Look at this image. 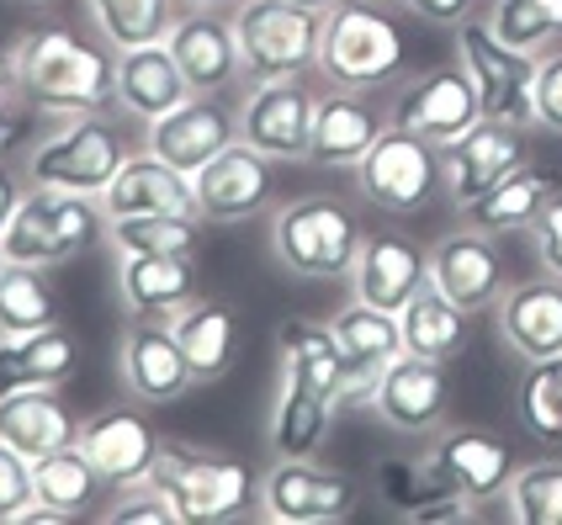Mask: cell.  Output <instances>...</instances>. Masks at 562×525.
Returning a JSON list of instances; mask_svg holds the SVG:
<instances>
[{
    "instance_id": "cell-1",
    "label": "cell",
    "mask_w": 562,
    "mask_h": 525,
    "mask_svg": "<svg viewBox=\"0 0 562 525\" xmlns=\"http://www.w3.org/2000/svg\"><path fill=\"white\" fill-rule=\"evenodd\" d=\"M16 96L32 112L75 118L117 107V48L69 27H37L16 48Z\"/></svg>"
},
{
    "instance_id": "cell-2",
    "label": "cell",
    "mask_w": 562,
    "mask_h": 525,
    "mask_svg": "<svg viewBox=\"0 0 562 525\" xmlns=\"http://www.w3.org/2000/svg\"><path fill=\"white\" fill-rule=\"evenodd\" d=\"M408 69V37L387 0H335L318 32V75L340 91H387Z\"/></svg>"
},
{
    "instance_id": "cell-3",
    "label": "cell",
    "mask_w": 562,
    "mask_h": 525,
    "mask_svg": "<svg viewBox=\"0 0 562 525\" xmlns=\"http://www.w3.org/2000/svg\"><path fill=\"white\" fill-rule=\"evenodd\" d=\"M133 155L138 149H133V133H127L123 118H112V112H75V118H59V127L48 138L32 144L27 186L101 197Z\"/></svg>"
},
{
    "instance_id": "cell-4",
    "label": "cell",
    "mask_w": 562,
    "mask_h": 525,
    "mask_svg": "<svg viewBox=\"0 0 562 525\" xmlns=\"http://www.w3.org/2000/svg\"><path fill=\"white\" fill-rule=\"evenodd\" d=\"M367 239L361 217L340 197H292L271 213V255L297 281H340Z\"/></svg>"
},
{
    "instance_id": "cell-5",
    "label": "cell",
    "mask_w": 562,
    "mask_h": 525,
    "mask_svg": "<svg viewBox=\"0 0 562 525\" xmlns=\"http://www.w3.org/2000/svg\"><path fill=\"white\" fill-rule=\"evenodd\" d=\"M149 478L176 499L181 525L239 521V515H250L255 504H260L255 472L239 462V457L207 451V446H187V440H165Z\"/></svg>"
},
{
    "instance_id": "cell-6",
    "label": "cell",
    "mask_w": 562,
    "mask_h": 525,
    "mask_svg": "<svg viewBox=\"0 0 562 525\" xmlns=\"http://www.w3.org/2000/svg\"><path fill=\"white\" fill-rule=\"evenodd\" d=\"M101 234H106V213H101L95 197L54 191V186H27L11 228L0 234V249H5L11 266L54 271L64 260H75L86 245H95Z\"/></svg>"
},
{
    "instance_id": "cell-7",
    "label": "cell",
    "mask_w": 562,
    "mask_h": 525,
    "mask_svg": "<svg viewBox=\"0 0 562 525\" xmlns=\"http://www.w3.org/2000/svg\"><path fill=\"white\" fill-rule=\"evenodd\" d=\"M228 22H234L250 80H286V75L318 69V32H324L318 11H303L292 0H245Z\"/></svg>"
},
{
    "instance_id": "cell-8",
    "label": "cell",
    "mask_w": 562,
    "mask_h": 525,
    "mask_svg": "<svg viewBox=\"0 0 562 525\" xmlns=\"http://www.w3.org/2000/svg\"><path fill=\"white\" fill-rule=\"evenodd\" d=\"M356 186H361V197L372 208H382L393 217L425 213L436 202V191L446 186V176H440V144L387 123L382 138L356 165Z\"/></svg>"
},
{
    "instance_id": "cell-9",
    "label": "cell",
    "mask_w": 562,
    "mask_h": 525,
    "mask_svg": "<svg viewBox=\"0 0 562 525\" xmlns=\"http://www.w3.org/2000/svg\"><path fill=\"white\" fill-rule=\"evenodd\" d=\"M451 32H457V54H462V69H468L472 91H477L483 118L531 127L536 123V96H531L536 59L531 54L509 48L483 16H468V22H457Z\"/></svg>"
},
{
    "instance_id": "cell-10",
    "label": "cell",
    "mask_w": 562,
    "mask_h": 525,
    "mask_svg": "<svg viewBox=\"0 0 562 525\" xmlns=\"http://www.w3.org/2000/svg\"><path fill=\"white\" fill-rule=\"evenodd\" d=\"M477 118H483V107H477V91H472L462 64H436V69L404 75L387 96V123L404 127V133H419L430 144L462 138Z\"/></svg>"
},
{
    "instance_id": "cell-11",
    "label": "cell",
    "mask_w": 562,
    "mask_h": 525,
    "mask_svg": "<svg viewBox=\"0 0 562 525\" xmlns=\"http://www.w3.org/2000/svg\"><path fill=\"white\" fill-rule=\"evenodd\" d=\"M356 483L313 457H277L260 478V515L277 525H340L356 515Z\"/></svg>"
},
{
    "instance_id": "cell-12",
    "label": "cell",
    "mask_w": 562,
    "mask_h": 525,
    "mask_svg": "<svg viewBox=\"0 0 562 525\" xmlns=\"http://www.w3.org/2000/svg\"><path fill=\"white\" fill-rule=\"evenodd\" d=\"M367 409L398 435H436L451 414V371L446 361L404 350L367 393Z\"/></svg>"
},
{
    "instance_id": "cell-13",
    "label": "cell",
    "mask_w": 562,
    "mask_h": 525,
    "mask_svg": "<svg viewBox=\"0 0 562 525\" xmlns=\"http://www.w3.org/2000/svg\"><path fill=\"white\" fill-rule=\"evenodd\" d=\"M271 191H277V159L250 149L245 138H234L223 155H213L191 176L196 213L207 223H245V217L266 213Z\"/></svg>"
},
{
    "instance_id": "cell-14",
    "label": "cell",
    "mask_w": 562,
    "mask_h": 525,
    "mask_svg": "<svg viewBox=\"0 0 562 525\" xmlns=\"http://www.w3.org/2000/svg\"><path fill=\"white\" fill-rule=\"evenodd\" d=\"M313 107H318V96L303 86V75L255 80L239 101V138L271 159H308Z\"/></svg>"
},
{
    "instance_id": "cell-15",
    "label": "cell",
    "mask_w": 562,
    "mask_h": 525,
    "mask_svg": "<svg viewBox=\"0 0 562 525\" xmlns=\"http://www.w3.org/2000/svg\"><path fill=\"white\" fill-rule=\"evenodd\" d=\"M520 165H526V127L499 123V118H477L462 138L440 144V176H446V197L457 202V213Z\"/></svg>"
},
{
    "instance_id": "cell-16",
    "label": "cell",
    "mask_w": 562,
    "mask_h": 525,
    "mask_svg": "<svg viewBox=\"0 0 562 525\" xmlns=\"http://www.w3.org/2000/svg\"><path fill=\"white\" fill-rule=\"evenodd\" d=\"M430 281L477 319V313L499 309V298L509 292V260H504L494 234L457 228V234H440L430 245Z\"/></svg>"
},
{
    "instance_id": "cell-17",
    "label": "cell",
    "mask_w": 562,
    "mask_h": 525,
    "mask_svg": "<svg viewBox=\"0 0 562 525\" xmlns=\"http://www.w3.org/2000/svg\"><path fill=\"white\" fill-rule=\"evenodd\" d=\"M123 382L133 393V403H144V409H165V403L187 399L196 388V371H191L187 350H181L170 324H159V319H133L127 324Z\"/></svg>"
},
{
    "instance_id": "cell-18",
    "label": "cell",
    "mask_w": 562,
    "mask_h": 525,
    "mask_svg": "<svg viewBox=\"0 0 562 525\" xmlns=\"http://www.w3.org/2000/svg\"><path fill=\"white\" fill-rule=\"evenodd\" d=\"M159 431L149 425L144 409H95L80 425V451L91 457V467L106 478V489H127L144 483L159 462Z\"/></svg>"
},
{
    "instance_id": "cell-19",
    "label": "cell",
    "mask_w": 562,
    "mask_h": 525,
    "mask_svg": "<svg viewBox=\"0 0 562 525\" xmlns=\"http://www.w3.org/2000/svg\"><path fill=\"white\" fill-rule=\"evenodd\" d=\"M345 281H350L356 303H372L382 313H404L408 298L430 287V249L404 239V234H367Z\"/></svg>"
},
{
    "instance_id": "cell-20",
    "label": "cell",
    "mask_w": 562,
    "mask_h": 525,
    "mask_svg": "<svg viewBox=\"0 0 562 525\" xmlns=\"http://www.w3.org/2000/svg\"><path fill=\"white\" fill-rule=\"evenodd\" d=\"M239 138V112H228L218 96H191L176 112H165L149 123L144 149L159 155L165 165H176L181 176H196L213 155H223Z\"/></svg>"
},
{
    "instance_id": "cell-21",
    "label": "cell",
    "mask_w": 562,
    "mask_h": 525,
    "mask_svg": "<svg viewBox=\"0 0 562 525\" xmlns=\"http://www.w3.org/2000/svg\"><path fill=\"white\" fill-rule=\"evenodd\" d=\"M165 43H170V54L181 64L191 96H223L234 91L239 75H245V54H239L234 22L218 16V11H181Z\"/></svg>"
},
{
    "instance_id": "cell-22",
    "label": "cell",
    "mask_w": 562,
    "mask_h": 525,
    "mask_svg": "<svg viewBox=\"0 0 562 525\" xmlns=\"http://www.w3.org/2000/svg\"><path fill=\"white\" fill-rule=\"evenodd\" d=\"M430 467H436L440 478L451 483V494L472 499V504H483V499H499L509 489V472H515V457H509V446H504L494 431H477V425H440L430 435Z\"/></svg>"
},
{
    "instance_id": "cell-23",
    "label": "cell",
    "mask_w": 562,
    "mask_h": 525,
    "mask_svg": "<svg viewBox=\"0 0 562 525\" xmlns=\"http://www.w3.org/2000/svg\"><path fill=\"white\" fill-rule=\"evenodd\" d=\"M387 127V107H372L367 91H329L313 107V138H308V165H329V170H356L361 155L372 149Z\"/></svg>"
},
{
    "instance_id": "cell-24",
    "label": "cell",
    "mask_w": 562,
    "mask_h": 525,
    "mask_svg": "<svg viewBox=\"0 0 562 525\" xmlns=\"http://www.w3.org/2000/svg\"><path fill=\"white\" fill-rule=\"evenodd\" d=\"M376 499L393 521L408 525H457L472 521L477 504L462 494H451V483L440 478L430 457H393L376 467Z\"/></svg>"
},
{
    "instance_id": "cell-25",
    "label": "cell",
    "mask_w": 562,
    "mask_h": 525,
    "mask_svg": "<svg viewBox=\"0 0 562 525\" xmlns=\"http://www.w3.org/2000/svg\"><path fill=\"white\" fill-rule=\"evenodd\" d=\"M329 329H335L345 371H350V388H345L340 409L367 403L372 382L404 356V324H398V313H382L372 303H350V309H340L329 319Z\"/></svg>"
},
{
    "instance_id": "cell-26",
    "label": "cell",
    "mask_w": 562,
    "mask_h": 525,
    "mask_svg": "<svg viewBox=\"0 0 562 525\" xmlns=\"http://www.w3.org/2000/svg\"><path fill=\"white\" fill-rule=\"evenodd\" d=\"M494 313H499V340L520 361L562 356V277L547 271L536 281H509Z\"/></svg>"
},
{
    "instance_id": "cell-27",
    "label": "cell",
    "mask_w": 562,
    "mask_h": 525,
    "mask_svg": "<svg viewBox=\"0 0 562 525\" xmlns=\"http://www.w3.org/2000/svg\"><path fill=\"white\" fill-rule=\"evenodd\" d=\"M117 292L127 319L170 324L196 303V260L191 255H117Z\"/></svg>"
},
{
    "instance_id": "cell-28",
    "label": "cell",
    "mask_w": 562,
    "mask_h": 525,
    "mask_svg": "<svg viewBox=\"0 0 562 525\" xmlns=\"http://www.w3.org/2000/svg\"><path fill=\"white\" fill-rule=\"evenodd\" d=\"M106 217H149V213H196L191 197V176H181L176 165H165L159 155H133L112 176V186L95 197Z\"/></svg>"
},
{
    "instance_id": "cell-29",
    "label": "cell",
    "mask_w": 562,
    "mask_h": 525,
    "mask_svg": "<svg viewBox=\"0 0 562 525\" xmlns=\"http://www.w3.org/2000/svg\"><path fill=\"white\" fill-rule=\"evenodd\" d=\"M80 367L75 329L48 324L32 335H0V399L27 393V388H64Z\"/></svg>"
},
{
    "instance_id": "cell-30",
    "label": "cell",
    "mask_w": 562,
    "mask_h": 525,
    "mask_svg": "<svg viewBox=\"0 0 562 525\" xmlns=\"http://www.w3.org/2000/svg\"><path fill=\"white\" fill-rule=\"evenodd\" d=\"M181 101H191V86L170 54V43H144V48L117 54V107L127 118L155 123L165 112H176Z\"/></svg>"
},
{
    "instance_id": "cell-31",
    "label": "cell",
    "mask_w": 562,
    "mask_h": 525,
    "mask_svg": "<svg viewBox=\"0 0 562 525\" xmlns=\"http://www.w3.org/2000/svg\"><path fill=\"white\" fill-rule=\"evenodd\" d=\"M277 350H281V377L308 388L318 399H329L335 409L345 403V388H350V371H345V356H340V340L329 324L318 319H286L277 335Z\"/></svg>"
},
{
    "instance_id": "cell-32",
    "label": "cell",
    "mask_w": 562,
    "mask_h": 525,
    "mask_svg": "<svg viewBox=\"0 0 562 525\" xmlns=\"http://www.w3.org/2000/svg\"><path fill=\"white\" fill-rule=\"evenodd\" d=\"M80 414L59 399V388H27V393H11L0 399V440L16 446L22 457H48L59 446L80 440Z\"/></svg>"
},
{
    "instance_id": "cell-33",
    "label": "cell",
    "mask_w": 562,
    "mask_h": 525,
    "mask_svg": "<svg viewBox=\"0 0 562 525\" xmlns=\"http://www.w3.org/2000/svg\"><path fill=\"white\" fill-rule=\"evenodd\" d=\"M558 191V176L552 170H541V165H520V170H509L499 186H488L477 202L462 208V223L477 228V234H494V239H509V234H531L536 213L547 208V197Z\"/></svg>"
},
{
    "instance_id": "cell-34",
    "label": "cell",
    "mask_w": 562,
    "mask_h": 525,
    "mask_svg": "<svg viewBox=\"0 0 562 525\" xmlns=\"http://www.w3.org/2000/svg\"><path fill=\"white\" fill-rule=\"evenodd\" d=\"M176 340L187 350L196 382H223L234 361H239V313L228 303H213V298H196L191 309H181L170 319Z\"/></svg>"
},
{
    "instance_id": "cell-35",
    "label": "cell",
    "mask_w": 562,
    "mask_h": 525,
    "mask_svg": "<svg viewBox=\"0 0 562 525\" xmlns=\"http://www.w3.org/2000/svg\"><path fill=\"white\" fill-rule=\"evenodd\" d=\"M398 324H404V350L430 356V361H446V367H451L472 340V313L462 309V303H451L436 281L408 298V309L398 313Z\"/></svg>"
},
{
    "instance_id": "cell-36",
    "label": "cell",
    "mask_w": 562,
    "mask_h": 525,
    "mask_svg": "<svg viewBox=\"0 0 562 525\" xmlns=\"http://www.w3.org/2000/svg\"><path fill=\"white\" fill-rule=\"evenodd\" d=\"M101 489H106V478H101L91 467V457L80 451V440L32 462V494H37V504L59 510L64 521H86L95 510V499H101Z\"/></svg>"
},
{
    "instance_id": "cell-37",
    "label": "cell",
    "mask_w": 562,
    "mask_h": 525,
    "mask_svg": "<svg viewBox=\"0 0 562 525\" xmlns=\"http://www.w3.org/2000/svg\"><path fill=\"white\" fill-rule=\"evenodd\" d=\"M86 16L101 43L123 48H144V43H165L181 5L176 0H86Z\"/></svg>"
},
{
    "instance_id": "cell-38",
    "label": "cell",
    "mask_w": 562,
    "mask_h": 525,
    "mask_svg": "<svg viewBox=\"0 0 562 525\" xmlns=\"http://www.w3.org/2000/svg\"><path fill=\"white\" fill-rule=\"evenodd\" d=\"M329 420H335V403L281 377L277 403H271V451L277 457H313L329 435Z\"/></svg>"
},
{
    "instance_id": "cell-39",
    "label": "cell",
    "mask_w": 562,
    "mask_h": 525,
    "mask_svg": "<svg viewBox=\"0 0 562 525\" xmlns=\"http://www.w3.org/2000/svg\"><path fill=\"white\" fill-rule=\"evenodd\" d=\"M202 213H149V217H106V239L117 255H196Z\"/></svg>"
},
{
    "instance_id": "cell-40",
    "label": "cell",
    "mask_w": 562,
    "mask_h": 525,
    "mask_svg": "<svg viewBox=\"0 0 562 525\" xmlns=\"http://www.w3.org/2000/svg\"><path fill=\"white\" fill-rule=\"evenodd\" d=\"M483 22L531 59L562 48V0H494Z\"/></svg>"
},
{
    "instance_id": "cell-41",
    "label": "cell",
    "mask_w": 562,
    "mask_h": 525,
    "mask_svg": "<svg viewBox=\"0 0 562 525\" xmlns=\"http://www.w3.org/2000/svg\"><path fill=\"white\" fill-rule=\"evenodd\" d=\"M59 324V292L48 271L37 266H11L0 281V335H32Z\"/></svg>"
},
{
    "instance_id": "cell-42",
    "label": "cell",
    "mask_w": 562,
    "mask_h": 525,
    "mask_svg": "<svg viewBox=\"0 0 562 525\" xmlns=\"http://www.w3.org/2000/svg\"><path fill=\"white\" fill-rule=\"evenodd\" d=\"M515 409H520V425L541 446H562V356L526 361L520 388H515Z\"/></svg>"
},
{
    "instance_id": "cell-43",
    "label": "cell",
    "mask_w": 562,
    "mask_h": 525,
    "mask_svg": "<svg viewBox=\"0 0 562 525\" xmlns=\"http://www.w3.org/2000/svg\"><path fill=\"white\" fill-rule=\"evenodd\" d=\"M504 510L515 525H562V462H526L509 472Z\"/></svg>"
},
{
    "instance_id": "cell-44",
    "label": "cell",
    "mask_w": 562,
    "mask_h": 525,
    "mask_svg": "<svg viewBox=\"0 0 562 525\" xmlns=\"http://www.w3.org/2000/svg\"><path fill=\"white\" fill-rule=\"evenodd\" d=\"M112 504L101 510V521L106 525H181L176 515V499L159 489L155 478H144V483H127V489H112Z\"/></svg>"
},
{
    "instance_id": "cell-45",
    "label": "cell",
    "mask_w": 562,
    "mask_h": 525,
    "mask_svg": "<svg viewBox=\"0 0 562 525\" xmlns=\"http://www.w3.org/2000/svg\"><path fill=\"white\" fill-rule=\"evenodd\" d=\"M32 457H22L16 446L0 440V525L22 521V510L32 504Z\"/></svg>"
},
{
    "instance_id": "cell-46",
    "label": "cell",
    "mask_w": 562,
    "mask_h": 525,
    "mask_svg": "<svg viewBox=\"0 0 562 525\" xmlns=\"http://www.w3.org/2000/svg\"><path fill=\"white\" fill-rule=\"evenodd\" d=\"M531 96H536V123L547 127V133H562V48L536 59Z\"/></svg>"
},
{
    "instance_id": "cell-47",
    "label": "cell",
    "mask_w": 562,
    "mask_h": 525,
    "mask_svg": "<svg viewBox=\"0 0 562 525\" xmlns=\"http://www.w3.org/2000/svg\"><path fill=\"white\" fill-rule=\"evenodd\" d=\"M531 239H536V260H541V271L562 277V186L547 197V208L536 213Z\"/></svg>"
},
{
    "instance_id": "cell-48",
    "label": "cell",
    "mask_w": 562,
    "mask_h": 525,
    "mask_svg": "<svg viewBox=\"0 0 562 525\" xmlns=\"http://www.w3.org/2000/svg\"><path fill=\"white\" fill-rule=\"evenodd\" d=\"M27 123H32V107L22 101V96H0V165H5V155L27 138Z\"/></svg>"
},
{
    "instance_id": "cell-49",
    "label": "cell",
    "mask_w": 562,
    "mask_h": 525,
    "mask_svg": "<svg viewBox=\"0 0 562 525\" xmlns=\"http://www.w3.org/2000/svg\"><path fill=\"white\" fill-rule=\"evenodd\" d=\"M404 5L425 22V27H457V22H468L472 16L477 0H404Z\"/></svg>"
},
{
    "instance_id": "cell-50",
    "label": "cell",
    "mask_w": 562,
    "mask_h": 525,
    "mask_svg": "<svg viewBox=\"0 0 562 525\" xmlns=\"http://www.w3.org/2000/svg\"><path fill=\"white\" fill-rule=\"evenodd\" d=\"M22 197H27V186H22V176L0 165V234L11 228V217H16V208H22Z\"/></svg>"
},
{
    "instance_id": "cell-51",
    "label": "cell",
    "mask_w": 562,
    "mask_h": 525,
    "mask_svg": "<svg viewBox=\"0 0 562 525\" xmlns=\"http://www.w3.org/2000/svg\"><path fill=\"white\" fill-rule=\"evenodd\" d=\"M181 11H218V16H234L245 0H176Z\"/></svg>"
},
{
    "instance_id": "cell-52",
    "label": "cell",
    "mask_w": 562,
    "mask_h": 525,
    "mask_svg": "<svg viewBox=\"0 0 562 525\" xmlns=\"http://www.w3.org/2000/svg\"><path fill=\"white\" fill-rule=\"evenodd\" d=\"M0 96H16V54L0 48Z\"/></svg>"
},
{
    "instance_id": "cell-53",
    "label": "cell",
    "mask_w": 562,
    "mask_h": 525,
    "mask_svg": "<svg viewBox=\"0 0 562 525\" xmlns=\"http://www.w3.org/2000/svg\"><path fill=\"white\" fill-rule=\"evenodd\" d=\"M292 5H303V11H318V16H324V11H329L335 0H292Z\"/></svg>"
},
{
    "instance_id": "cell-54",
    "label": "cell",
    "mask_w": 562,
    "mask_h": 525,
    "mask_svg": "<svg viewBox=\"0 0 562 525\" xmlns=\"http://www.w3.org/2000/svg\"><path fill=\"white\" fill-rule=\"evenodd\" d=\"M5 271H11V260H5V249H0V281H5Z\"/></svg>"
},
{
    "instance_id": "cell-55",
    "label": "cell",
    "mask_w": 562,
    "mask_h": 525,
    "mask_svg": "<svg viewBox=\"0 0 562 525\" xmlns=\"http://www.w3.org/2000/svg\"><path fill=\"white\" fill-rule=\"evenodd\" d=\"M22 5H54V0H22Z\"/></svg>"
},
{
    "instance_id": "cell-56",
    "label": "cell",
    "mask_w": 562,
    "mask_h": 525,
    "mask_svg": "<svg viewBox=\"0 0 562 525\" xmlns=\"http://www.w3.org/2000/svg\"><path fill=\"white\" fill-rule=\"evenodd\" d=\"M387 5H393V0H387Z\"/></svg>"
}]
</instances>
